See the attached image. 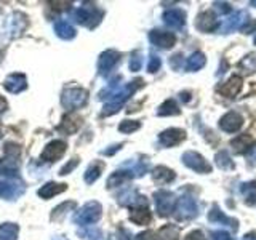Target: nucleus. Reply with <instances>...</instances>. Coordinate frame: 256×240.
Wrapping results in <instances>:
<instances>
[{
	"label": "nucleus",
	"mask_w": 256,
	"mask_h": 240,
	"mask_svg": "<svg viewBox=\"0 0 256 240\" xmlns=\"http://www.w3.org/2000/svg\"><path fill=\"white\" fill-rule=\"evenodd\" d=\"M102 14H104L102 10H100L96 5L85 4L84 6L76 8V10L70 13V18L77 24H82V26H85L88 29H94L101 22Z\"/></svg>",
	"instance_id": "f257e3e1"
},
{
	"label": "nucleus",
	"mask_w": 256,
	"mask_h": 240,
	"mask_svg": "<svg viewBox=\"0 0 256 240\" xmlns=\"http://www.w3.org/2000/svg\"><path fill=\"white\" fill-rule=\"evenodd\" d=\"M101 214H102L101 204L96 202V200H92V202H86L80 210L76 212L74 222L78 224V226H90V224H94L101 220Z\"/></svg>",
	"instance_id": "f03ea898"
},
{
	"label": "nucleus",
	"mask_w": 256,
	"mask_h": 240,
	"mask_svg": "<svg viewBox=\"0 0 256 240\" xmlns=\"http://www.w3.org/2000/svg\"><path fill=\"white\" fill-rule=\"evenodd\" d=\"M88 101V92L85 88L80 86H72V88H66L61 94V104L64 109L68 110H76L84 108Z\"/></svg>",
	"instance_id": "7ed1b4c3"
},
{
	"label": "nucleus",
	"mask_w": 256,
	"mask_h": 240,
	"mask_svg": "<svg viewBox=\"0 0 256 240\" xmlns=\"http://www.w3.org/2000/svg\"><path fill=\"white\" fill-rule=\"evenodd\" d=\"M173 212L178 221H188L197 216V204L192 197H181L176 200Z\"/></svg>",
	"instance_id": "20e7f679"
},
{
	"label": "nucleus",
	"mask_w": 256,
	"mask_h": 240,
	"mask_svg": "<svg viewBox=\"0 0 256 240\" xmlns=\"http://www.w3.org/2000/svg\"><path fill=\"white\" fill-rule=\"evenodd\" d=\"M29 26V20L28 16L21 13V12H13L10 14V18L6 21V32H8V37L10 38H16L20 37L24 30L28 29Z\"/></svg>",
	"instance_id": "39448f33"
},
{
	"label": "nucleus",
	"mask_w": 256,
	"mask_h": 240,
	"mask_svg": "<svg viewBox=\"0 0 256 240\" xmlns=\"http://www.w3.org/2000/svg\"><path fill=\"white\" fill-rule=\"evenodd\" d=\"M120 58H122V54L116 50H106L100 54L98 58V72L100 76L102 77H108L112 70L116 69V66L120 62Z\"/></svg>",
	"instance_id": "423d86ee"
},
{
	"label": "nucleus",
	"mask_w": 256,
	"mask_h": 240,
	"mask_svg": "<svg viewBox=\"0 0 256 240\" xmlns=\"http://www.w3.org/2000/svg\"><path fill=\"white\" fill-rule=\"evenodd\" d=\"M154 200H156V206L160 216H168L174 210L176 197L170 190H157L154 194Z\"/></svg>",
	"instance_id": "0eeeda50"
},
{
	"label": "nucleus",
	"mask_w": 256,
	"mask_h": 240,
	"mask_svg": "<svg viewBox=\"0 0 256 240\" xmlns=\"http://www.w3.org/2000/svg\"><path fill=\"white\" fill-rule=\"evenodd\" d=\"M182 164L186 165L190 170H194L197 173H210L212 166L206 160L198 154V152L194 150H188L182 154Z\"/></svg>",
	"instance_id": "6e6552de"
},
{
	"label": "nucleus",
	"mask_w": 256,
	"mask_h": 240,
	"mask_svg": "<svg viewBox=\"0 0 256 240\" xmlns=\"http://www.w3.org/2000/svg\"><path fill=\"white\" fill-rule=\"evenodd\" d=\"M68 149V144L61 141V140H53L50 141L45 146V149L42 150V154H40V160H44V162H56V160H60L64 152Z\"/></svg>",
	"instance_id": "1a4fd4ad"
},
{
	"label": "nucleus",
	"mask_w": 256,
	"mask_h": 240,
	"mask_svg": "<svg viewBox=\"0 0 256 240\" xmlns=\"http://www.w3.org/2000/svg\"><path fill=\"white\" fill-rule=\"evenodd\" d=\"M22 192L24 186L18 180H0V198L16 200Z\"/></svg>",
	"instance_id": "9d476101"
},
{
	"label": "nucleus",
	"mask_w": 256,
	"mask_h": 240,
	"mask_svg": "<svg viewBox=\"0 0 256 240\" xmlns=\"http://www.w3.org/2000/svg\"><path fill=\"white\" fill-rule=\"evenodd\" d=\"M184 140H186V132L181 130V128H168V130L162 132L158 136V142L162 144L164 148L178 146Z\"/></svg>",
	"instance_id": "9b49d317"
},
{
	"label": "nucleus",
	"mask_w": 256,
	"mask_h": 240,
	"mask_svg": "<svg viewBox=\"0 0 256 240\" xmlns=\"http://www.w3.org/2000/svg\"><path fill=\"white\" fill-rule=\"evenodd\" d=\"M149 40L152 45H156L158 48H172L176 44V36L172 32H165V30H158L154 29L149 32Z\"/></svg>",
	"instance_id": "f8f14e48"
},
{
	"label": "nucleus",
	"mask_w": 256,
	"mask_h": 240,
	"mask_svg": "<svg viewBox=\"0 0 256 240\" xmlns=\"http://www.w3.org/2000/svg\"><path fill=\"white\" fill-rule=\"evenodd\" d=\"M82 117L80 116H76V114H66L62 117L61 124L56 126V130H58L60 133L62 134H74L78 132V128L82 126Z\"/></svg>",
	"instance_id": "ddd939ff"
},
{
	"label": "nucleus",
	"mask_w": 256,
	"mask_h": 240,
	"mask_svg": "<svg viewBox=\"0 0 256 240\" xmlns=\"http://www.w3.org/2000/svg\"><path fill=\"white\" fill-rule=\"evenodd\" d=\"M244 125V117L238 114V112H228L226 116H222L220 120V126L221 130L228 132V133H236L238 132Z\"/></svg>",
	"instance_id": "4468645a"
},
{
	"label": "nucleus",
	"mask_w": 256,
	"mask_h": 240,
	"mask_svg": "<svg viewBox=\"0 0 256 240\" xmlns=\"http://www.w3.org/2000/svg\"><path fill=\"white\" fill-rule=\"evenodd\" d=\"M5 90L10 92L13 94H18L21 92H24L28 88V78L24 74H20V72H14V74H10L5 78Z\"/></svg>",
	"instance_id": "2eb2a0df"
},
{
	"label": "nucleus",
	"mask_w": 256,
	"mask_h": 240,
	"mask_svg": "<svg viewBox=\"0 0 256 240\" xmlns=\"http://www.w3.org/2000/svg\"><path fill=\"white\" fill-rule=\"evenodd\" d=\"M117 197H118L117 198L118 204L122 205V206H132V208H134V206L148 205L146 197L140 196L134 189H126V190L122 192V194H118Z\"/></svg>",
	"instance_id": "dca6fc26"
},
{
	"label": "nucleus",
	"mask_w": 256,
	"mask_h": 240,
	"mask_svg": "<svg viewBox=\"0 0 256 240\" xmlns=\"http://www.w3.org/2000/svg\"><path fill=\"white\" fill-rule=\"evenodd\" d=\"M164 21L168 28L173 29H181L186 22V13L180 8H173V10H166L164 13Z\"/></svg>",
	"instance_id": "f3484780"
},
{
	"label": "nucleus",
	"mask_w": 256,
	"mask_h": 240,
	"mask_svg": "<svg viewBox=\"0 0 256 240\" xmlns=\"http://www.w3.org/2000/svg\"><path fill=\"white\" fill-rule=\"evenodd\" d=\"M196 26L198 30L202 32H213L218 28V20H216V14L213 12H204L197 16Z\"/></svg>",
	"instance_id": "a211bd4d"
},
{
	"label": "nucleus",
	"mask_w": 256,
	"mask_h": 240,
	"mask_svg": "<svg viewBox=\"0 0 256 240\" xmlns=\"http://www.w3.org/2000/svg\"><path fill=\"white\" fill-rule=\"evenodd\" d=\"M242 84H244L242 77L234 76V77H230L226 84H222L218 88V92L222 96H226V98H236V96L238 94V92L242 90Z\"/></svg>",
	"instance_id": "6ab92c4d"
},
{
	"label": "nucleus",
	"mask_w": 256,
	"mask_h": 240,
	"mask_svg": "<svg viewBox=\"0 0 256 240\" xmlns=\"http://www.w3.org/2000/svg\"><path fill=\"white\" fill-rule=\"evenodd\" d=\"M68 189V184H64V182H54V181H50V182H46L44 184L42 188L38 189V197H42L45 200L48 198H53L54 196H60L62 194L64 190Z\"/></svg>",
	"instance_id": "aec40b11"
},
{
	"label": "nucleus",
	"mask_w": 256,
	"mask_h": 240,
	"mask_svg": "<svg viewBox=\"0 0 256 240\" xmlns=\"http://www.w3.org/2000/svg\"><path fill=\"white\" fill-rule=\"evenodd\" d=\"M54 34L62 40H72L77 36V30L69 21L60 20V21L54 22Z\"/></svg>",
	"instance_id": "412c9836"
},
{
	"label": "nucleus",
	"mask_w": 256,
	"mask_h": 240,
	"mask_svg": "<svg viewBox=\"0 0 256 240\" xmlns=\"http://www.w3.org/2000/svg\"><path fill=\"white\" fill-rule=\"evenodd\" d=\"M130 220L134 222V224H140V226H146V224L150 222L152 220V214L149 212L148 205H141V206H134L132 208L130 212Z\"/></svg>",
	"instance_id": "4be33fe9"
},
{
	"label": "nucleus",
	"mask_w": 256,
	"mask_h": 240,
	"mask_svg": "<svg viewBox=\"0 0 256 240\" xmlns=\"http://www.w3.org/2000/svg\"><path fill=\"white\" fill-rule=\"evenodd\" d=\"M254 144V140L253 136L250 134H240L237 136V138L230 142V146L234 148V150L237 152V154H245V152H248Z\"/></svg>",
	"instance_id": "5701e85b"
},
{
	"label": "nucleus",
	"mask_w": 256,
	"mask_h": 240,
	"mask_svg": "<svg viewBox=\"0 0 256 240\" xmlns=\"http://www.w3.org/2000/svg\"><path fill=\"white\" fill-rule=\"evenodd\" d=\"M174 178H176L174 172L170 170V168H166V166L158 165V166L154 168V170H152V180H154L156 182L168 184V182H172Z\"/></svg>",
	"instance_id": "b1692460"
},
{
	"label": "nucleus",
	"mask_w": 256,
	"mask_h": 240,
	"mask_svg": "<svg viewBox=\"0 0 256 240\" xmlns=\"http://www.w3.org/2000/svg\"><path fill=\"white\" fill-rule=\"evenodd\" d=\"M102 170H104V162H101V160H96V162H93L90 166L86 168V172L84 174V181L86 184H93L94 181H98Z\"/></svg>",
	"instance_id": "393cba45"
},
{
	"label": "nucleus",
	"mask_w": 256,
	"mask_h": 240,
	"mask_svg": "<svg viewBox=\"0 0 256 240\" xmlns=\"http://www.w3.org/2000/svg\"><path fill=\"white\" fill-rule=\"evenodd\" d=\"M76 208V202H72V200H69V202H62L61 205L58 206H54L53 208V212H52V216H50V220L52 221H62L64 220V216L69 214L72 210Z\"/></svg>",
	"instance_id": "a878e982"
},
{
	"label": "nucleus",
	"mask_w": 256,
	"mask_h": 240,
	"mask_svg": "<svg viewBox=\"0 0 256 240\" xmlns=\"http://www.w3.org/2000/svg\"><path fill=\"white\" fill-rule=\"evenodd\" d=\"M20 226L16 222L0 224V240H18Z\"/></svg>",
	"instance_id": "bb28decb"
},
{
	"label": "nucleus",
	"mask_w": 256,
	"mask_h": 240,
	"mask_svg": "<svg viewBox=\"0 0 256 240\" xmlns=\"http://www.w3.org/2000/svg\"><path fill=\"white\" fill-rule=\"evenodd\" d=\"M205 62H206L205 54L200 53V52H196V53H192L188 58V61H186V70L196 72L198 69H202L205 66Z\"/></svg>",
	"instance_id": "cd10ccee"
},
{
	"label": "nucleus",
	"mask_w": 256,
	"mask_h": 240,
	"mask_svg": "<svg viewBox=\"0 0 256 240\" xmlns=\"http://www.w3.org/2000/svg\"><path fill=\"white\" fill-rule=\"evenodd\" d=\"M133 178L130 172H114L109 178H108V188H117V186H122V184H125L126 181H130Z\"/></svg>",
	"instance_id": "c85d7f7f"
},
{
	"label": "nucleus",
	"mask_w": 256,
	"mask_h": 240,
	"mask_svg": "<svg viewBox=\"0 0 256 240\" xmlns=\"http://www.w3.org/2000/svg\"><path fill=\"white\" fill-rule=\"evenodd\" d=\"M180 106L176 104L174 100H166L162 106L158 108L157 110V116L160 117H168V116H180Z\"/></svg>",
	"instance_id": "c756f323"
},
{
	"label": "nucleus",
	"mask_w": 256,
	"mask_h": 240,
	"mask_svg": "<svg viewBox=\"0 0 256 240\" xmlns=\"http://www.w3.org/2000/svg\"><path fill=\"white\" fill-rule=\"evenodd\" d=\"M208 220H210L212 222H218V224H229V226H230V222H236L234 220L228 218V216L224 214L218 206H213L212 208L210 214H208Z\"/></svg>",
	"instance_id": "7c9ffc66"
},
{
	"label": "nucleus",
	"mask_w": 256,
	"mask_h": 240,
	"mask_svg": "<svg viewBox=\"0 0 256 240\" xmlns=\"http://www.w3.org/2000/svg\"><path fill=\"white\" fill-rule=\"evenodd\" d=\"M157 240H178V229L174 226H164L158 230Z\"/></svg>",
	"instance_id": "2f4dec72"
},
{
	"label": "nucleus",
	"mask_w": 256,
	"mask_h": 240,
	"mask_svg": "<svg viewBox=\"0 0 256 240\" xmlns=\"http://www.w3.org/2000/svg\"><path fill=\"white\" fill-rule=\"evenodd\" d=\"M4 152H5L6 158L18 160L20 156H21V146H20V144H16V142H6L5 148H4Z\"/></svg>",
	"instance_id": "473e14b6"
},
{
	"label": "nucleus",
	"mask_w": 256,
	"mask_h": 240,
	"mask_svg": "<svg viewBox=\"0 0 256 240\" xmlns=\"http://www.w3.org/2000/svg\"><path fill=\"white\" fill-rule=\"evenodd\" d=\"M78 236L84 240H102V232L98 228H85V230H78Z\"/></svg>",
	"instance_id": "72a5a7b5"
},
{
	"label": "nucleus",
	"mask_w": 256,
	"mask_h": 240,
	"mask_svg": "<svg viewBox=\"0 0 256 240\" xmlns=\"http://www.w3.org/2000/svg\"><path fill=\"white\" fill-rule=\"evenodd\" d=\"M240 68H242L246 74H253L256 72V54H248L246 58L240 61Z\"/></svg>",
	"instance_id": "f704fd0d"
},
{
	"label": "nucleus",
	"mask_w": 256,
	"mask_h": 240,
	"mask_svg": "<svg viewBox=\"0 0 256 240\" xmlns=\"http://www.w3.org/2000/svg\"><path fill=\"white\" fill-rule=\"evenodd\" d=\"M140 126H141V124L136 122V120H124V122H120V125H118V132L130 134L136 130H140Z\"/></svg>",
	"instance_id": "c9c22d12"
},
{
	"label": "nucleus",
	"mask_w": 256,
	"mask_h": 240,
	"mask_svg": "<svg viewBox=\"0 0 256 240\" xmlns=\"http://www.w3.org/2000/svg\"><path fill=\"white\" fill-rule=\"evenodd\" d=\"M216 165H218L220 168H224V170H229V168L234 166V164L230 162L229 154L226 150H221L216 154Z\"/></svg>",
	"instance_id": "e433bc0d"
},
{
	"label": "nucleus",
	"mask_w": 256,
	"mask_h": 240,
	"mask_svg": "<svg viewBox=\"0 0 256 240\" xmlns=\"http://www.w3.org/2000/svg\"><path fill=\"white\" fill-rule=\"evenodd\" d=\"M128 66H130V70H133V72L141 69V66H142V54H141V52H133L132 53L130 64H128Z\"/></svg>",
	"instance_id": "4c0bfd02"
},
{
	"label": "nucleus",
	"mask_w": 256,
	"mask_h": 240,
	"mask_svg": "<svg viewBox=\"0 0 256 240\" xmlns=\"http://www.w3.org/2000/svg\"><path fill=\"white\" fill-rule=\"evenodd\" d=\"M78 164H80V158L78 157H74V158H70L69 162L64 165L61 170H60V174L61 176H66V174H69V173H72V170H76V168L78 166Z\"/></svg>",
	"instance_id": "58836bf2"
},
{
	"label": "nucleus",
	"mask_w": 256,
	"mask_h": 240,
	"mask_svg": "<svg viewBox=\"0 0 256 240\" xmlns=\"http://www.w3.org/2000/svg\"><path fill=\"white\" fill-rule=\"evenodd\" d=\"M160 66H162V61H160V58L156 54H152L149 58V62H148V72H150V74H156V72L160 69Z\"/></svg>",
	"instance_id": "ea45409f"
},
{
	"label": "nucleus",
	"mask_w": 256,
	"mask_h": 240,
	"mask_svg": "<svg viewBox=\"0 0 256 240\" xmlns=\"http://www.w3.org/2000/svg\"><path fill=\"white\" fill-rule=\"evenodd\" d=\"M134 240H157V236L154 234V232L148 230V232H141L140 236H136Z\"/></svg>",
	"instance_id": "a19ab883"
},
{
	"label": "nucleus",
	"mask_w": 256,
	"mask_h": 240,
	"mask_svg": "<svg viewBox=\"0 0 256 240\" xmlns=\"http://www.w3.org/2000/svg\"><path fill=\"white\" fill-rule=\"evenodd\" d=\"M48 5H52L54 10H60V12H62V10H66V8H69L72 4L70 2H48Z\"/></svg>",
	"instance_id": "79ce46f5"
},
{
	"label": "nucleus",
	"mask_w": 256,
	"mask_h": 240,
	"mask_svg": "<svg viewBox=\"0 0 256 240\" xmlns=\"http://www.w3.org/2000/svg\"><path fill=\"white\" fill-rule=\"evenodd\" d=\"M118 240H134V237L130 234V230H126V229H124V228H120L118 229Z\"/></svg>",
	"instance_id": "37998d69"
},
{
	"label": "nucleus",
	"mask_w": 256,
	"mask_h": 240,
	"mask_svg": "<svg viewBox=\"0 0 256 240\" xmlns=\"http://www.w3.org/2000/svg\"><path fill=\"white\" fill-rule=\"evenodd\" d=\"M181 58H182V54H173L172 56V60H170V66L173 68V69H180V66H181Z\"/></svg>",
	"instance_id": "c03bdc74"
},
{
	"label": "nucleus",
	"mask_w": 256,
	"mask_h": 240,
	"mask_svg": "<svg viewBox=\"0 0 256 240\" xmlns=\"http://www.w3.org/2000/svg\"><path fill=\"white\" fill-rule=\"evenodd\" d=\"M186 240H205V237H204V234L200 230H192L188 234Z\"/></svg>",
	"instance_id": "a18cd8bd"
},
{
	"label": "nucleus",
	"mask_w": 256,
	"mask_h": 240,
	"mask_svg": "<svg viewBox=\"0 0 256 240\" xmlns=\"http://www.w3.org/2000/svg\"><path fill=\"white\" fill-rule=\"evenodd\" d=\"M110 149H104V150H101V154H104V156H114L116 152L122 148V144H114V146H109Z\"/></svg>",
	"instance_id": "49530a36"
},
{
	"label": "nucleus",
	"mask_w": 256,
	"mask_h": 240,
	"mask_svg": "<svg viewBox=\"0 0 256 240\" xmlns=\"http://www.w3.org/2000/svg\"><path fill=\"white\" fill-rule=\"evenodd\" d=\"M213 240H232V238L229 234H226V232H214Z\"/></svg>",
	"instance_id": "de8ad7c7"
},
{
	"label": "nucleus",
	"mask_w": 256,
	"mask_h": 240,
	"mask_svg": "<svg viewBox=\"0 0 256 240\" xmlns=\"http://www.w3.org/2000/svg\"><path fill=\"white\" fill-rule=\"evenodd\" d=\"M6 109H8V102H6L5 98H2V96H0V118H2V116L6 112Z\"/></svg>",
	"instance_id": "09e8293b"
},
{
	"label": "nucleus",
	"mask_w": 256,
	"mask_h": 240,
	"mask_svg": "<svg viewBox=\"0 0 256 240\" xmlns=\"http://www.w3.org/2000/svg\"><path fill=\"white\" fill-rule=\"evenodd\" d=\"M181 100L182 101H189V93H181Z\"/></svg>",
	"instance_id": "8fccbe9b"
},
{
	"label": "nucleus",
	"mask_w": 256,
	"mask_h": 240,
	"mask_svg": "<svg viewBox=\"0 0 256 240\" xmlns=\"http://www.w3.org/2000/svg\"><path fill=\"white\" fill-rule=\"evenodd\" d=\"M244 240H256V236L254 234H248Z\"/></svg>",
	"instance_id": "3c124183"
},
{
	"label": "nucleus",
	"mask_w": 256,
	"mask_h": 240,
	"mask_svg": "<svg viewBox=\"0 0 256 240\" xmlns=\"http://www.w3.org/2000/svg\"><path fill=\"white\" fill-rule=\"evenodd\" d=\"M52 240H68V238L64 237V236H60V237H53Z\"/></svg>",
	"instance_id": "603ef678"
},
{
	"label": "nucleus",
	"mask_w": 256,
	"mask_h": 240,
	"mask_svg": "<svg viewBox=\"0 0 256 240\" xmlns=\"http://www.w3.org/2000/svg\"><path fill=\"white\" fill-rule=\"evenodd\" d=\"M4 54H5V52L2 50V52H0V61H2V58H4Z\"/></svg>",
	"instance_id": "864d4df0"
},
{
	"label": "nucleus",
	"mask_w": 256,
	"mask_h": 240,
	"mask_svg": "<svg viewBox=\"0 0 256 240\" xmlns=\"http://www.w3.org/2000/svg\"><path fill=\"white\" fill-rule=\"evenodd\" d=\"M252 4H253V5H256V2H252Z\"/></svg>",
	"instance_id": "5fc2aeb1"
},
{
	"label": "nucleus",
	"mask_w": 256,
	"mask_h": 240,
	"mask_svg": "<svg viewBox=\"0 0 256 240\" xmlns=\"http://www.w3.org/2000/svg\"><path fill=\"white\" fill-rule=\"evenodd\" d=\"M254 44H256V37H254Z\"/></svg>",
	"instance_id": "6e6d98bb"
},
{
	"label": "nucleus",
	"mask_w": 256,
	"mask_h": 240,
	"mask_svg": "<svg viewBox=\"0 0 256 240\" xmlns=\"http://www.w3.org/2000/svg\"><path fill=\"white\" fill-rule=\"evenodd\" d=\"M0 138H2V134H0Z\"/></svg>",
	"instance_id": "4d7b16f0"
}]
</instances>
